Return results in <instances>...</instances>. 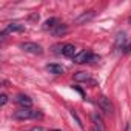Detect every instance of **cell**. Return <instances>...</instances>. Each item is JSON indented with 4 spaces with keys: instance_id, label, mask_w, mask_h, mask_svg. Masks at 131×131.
<instances>
[{
    "instance_id": "cell-1",
    "label": "cell",
    "mask_w": 131,
    "mask_h": 131,
    "mask_svg": "<svg viewBox=\"0 0 131 131\" xmlns=\"http://www.w3.org/2000/svg\"><path fill=\"white\" fill-rule=\"evenodd\" d=\"M42 113L39 111H34L31 108H20L19 111L14 113V117L19 119V120H28V119H36V117H40Z\"/></svg>"
},
{
    "instance_id": "cell-2",
    "label": "cell",
    "mask_w": 131,
    "mask_h": 131,
    "mask_svg": "<svg viewBox=\"0 0 131 131\" xmlns=\"http://www.w3.org/2000/svg\"><path fill=\"white\" fill-rule=\"evenodd\" d=\"M20 48H22L25 52L36 54V56H40V54L43 52V48H42L39 43H34V42H25V43H20Z\"/></svg>"
},
{
    "instance_id": "cell-3",
    "label": "cell",
    "mask_w": 131,
    "mask_h": 131,
    "mask_svg": "<svg viewBox=\"0 0 131 131\" xmlns=\"http://www.w3.org/2000/svg\"><path fill=\"white\" fill-rule=\"evenodd\" d=\"M97 105H99V108L105 113V114H113V103H111V100L108 99V97H105V96H100L99 99H97Z\"/></svg>"
},
{
    "instance_id": "cell-4",
    "label": "cell",
    "mask_w": 131,
    "mask_h": 131,
    "mask_svg": "<svg viewBox=\"0 0 131 131\" xmlns=\"http://www.w3.org/2000/svg\"><path fill=\"white\" fill-rule=\"evenodd\" d=\"M97 57H94L90 51H80L76 57H74V62L76 63H86V62H93L96 60Z\"/></svg>"
},
{
    "instance_id": "cell-5",
    "label": "cell",
    "mask_w": 131,
    "mask_h": 131,
    "mask_svg": "<svg viewBox=\"0 0 131 131\" xmlns=\"http://www.w3.org/2000/svg\"><path fill=\"white\" fill-rule=\"evenodd\" d=\"M16 102L22 106V108H29L32 105V99L26 94H17L16 96Z\"/></svg>"
},
{
    "instance_id": "cell-6",
    "label": "cell",
    "mask_w": 131,
    "mask_h": 131,
    "mask_svg": "<svg viewBox=\"0 0 131 131\" xmlns=\"http://www.w3.org/2000/svg\"><path fill=\"white\" fill-rule=\"evenodd\" d=\"M62 54L63 56H67V57H76L79 52H77V48L74 46V45H71V43H67V45H63L62 46Z\"/></svg>"
},
{
    "instance_id": "cell-7",
    "label": "cell",
    "mask_w": 131,
    "mask_h": 131,
    "mask_svg": "<svg viewBox=\"0 0 131 131\" xmlns=\"http://www.w3.org/2000/svg\"><path fill=\"white\" fill-rule=\"evenodd\" d=\"M23 29H25L23 25H20V23H11V25L6 26V29L2 31V37H5L8 32H20V31H23Z\"/></svg>"
},
{
    "instance_id": "cell-8",
    "label": "cell",
    "mask_w": 131,
    "mask_h": 131,
    "mask_svg": "<svg viewBox=\"0 0 131 131\" xmlns=\"http://www.w3.org/2000/svg\"><path fill=\"white\" fill-rule=\"evenodd\" d=\"M46 71H49L51 74L59 76V74H63L65 68L62 67V65H57V63H49V65H46Z\"/></svg>"
},
{
    "instance_id": "cell-9",
    "label": "cell",
    "mask_w": 131,
    "mask_h": 131,
    "mask_svg": "<svg viewBox=\"0 0 131 131\" xmlns=\"http://www.w3.org/2000/svg\"><path fill=\"white\" fill-rule=\"evenodd\" d=\"M93 17H94V11H85L83 14H80V16L76 19V23H77V25H80V23H85V22L91 20Z\"/></svg>"
},
{
    "instance_id": "cell-10",
    "label": "cell",
    "mask_w": 131,
    "mask_h": 131,
    "mask_svg": "<svg viewBox=\"0 0 131 131\" xmlns=\"http://www.w3.org/2000/svg\"><path fill=\"white\" fill-rule=\"evenodd\" d=\"M74 80H77V82H88V80H91V77H90V74H86L83 71H79V73H74Z\"/></svg>"
},
{
    "instance_id": "cell-11",
    "label": "cell",
    "mask_w": 131,
    "mask_h": 131,
    "mask_svg": "<svg viewBox=\"0 0 131 131\" xmlns=\"http://www.w3.org/2000/svg\"><path fill=\"white\" fill-rule=\"evenodd\" d=\"M67 31H68V26H67V25L59 23V25L52 29V34H54V36H62V34H65Z\"/></svg>"
},
{
    "instance_id": "cell-12",
    "label": "cell",
    "mask_w": 131,
    "mask_h": 131,
    "mask_svg": "<svg viewBox=\"0 0 131 131\" xmlns=\"http://www.w3.org/2000/svg\"><path fill=\"white\" fill-rule=\"evenodd\" d=\"M57 25H59V20H57V19H54V17H51V19H48V20L45 22L43 28H45V29H51V31H52Z\"/></svg>"
},
{
    "instance_id": "cell-13",
    "label": "cell",
    "mask_w": 131,
    "mask_h": 131,
    "mask_svg": "<svg viewBox=\"0 0 131 131\" xmlns=\"http://www.w3.org/2000/svg\"><path fill=\"white\" fill-rule=\"evenodd\" d=\"M6 102H8V96H6V94H2V96H0V105L3 106Z\"/></svg>"
},
{
    "instance_id": "cell-14",
    "label": "cell",
    "mask_w": 131,
    "mask_h": 131,
    "mask_svg": "<svg viewBox=\"0 0 131 131\" xmlns=\"http://www.w3.org/2000/svg\"><path fill=\"white\" fill-rule=\"evenodd\" d=\"M31 131H43V128H40V126H36V128H32Z\"/></svg>"
},
{
    "instance_id": "cell-15",
    "label": "cell",
    "mask_w": 131,
    "mask_h": 131,
    "mask_svg": "<svg viewBox=\"0 0 131 131\" xmlns=\"http://www.w3.org/2000/svg\"><path fill=\"white\" fill-rule=\"evenodd\" d=\"M91 131H105V129H102V128H97V126H93V129Z\"/></svg>"
},
{
    "instance_id": "cell-16",
    "label": "cell",
    "mask_w": 131,
    "mask_h": 131,
    "mask_svg": "<svg viewBox=\"0 0 131 131\" xmlns=\"http://www.w3.org/2000/svg\"><path fill=\"white\" fill-rule=\"evenodd\" d=\"M125 51H126V52H131V43H129V45L125 48Z\"/></svg>"
},
{
    "instance_id": "cell-17",
    "label": "cell",
    "mask_w": 131,
    "mask_h": 131,
    "mask_svg": "<svg viewBox=\"0 0 131 131\" xmlns=\"http://www.w3.org/2000/svg\"><path fill=\"white\" fill-rule=\"evenodd\" d=\"M125 131H131V123H128V125H126V128H125Z\"/></svg>"
},
{
    "instance_id": "cell-18",
    "label": "cell",
    "mask_w": 131,
    "mask_h": 131,
    "mask_svg": "<svg viewBox=\"0 0 131 131\" xmlns=\"http://www.w3.org/2000/svg\"><path fill=\"white\" fill-rule=\"evenodd\" d=\"M51 131H62V129H51Z\"/></svg>"
},
{
    "instance_id": "cell-19",
    "label": "cell",
    "mask_w": 131,
    "mask_h": 131,
    "mask_svg": "<svg viewBox=\"0 0 131 131\" xmlns=\"http://www.w3.org/2000/svg\"><path fill=\"white\" fill-rule=\"evenodd\" d=\"M128 22H129V25H131V17H129V20H128Z\"/></svg>"
}]
</instances>
